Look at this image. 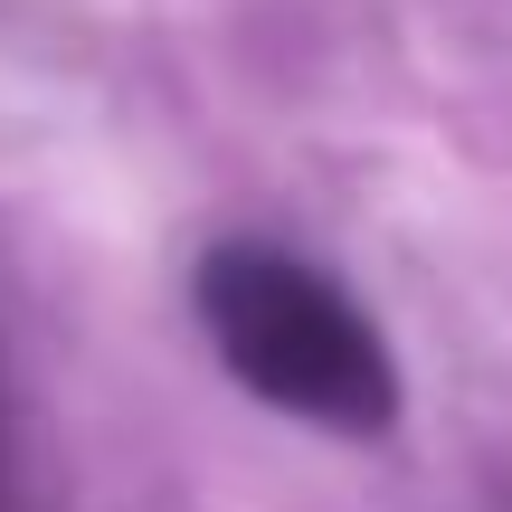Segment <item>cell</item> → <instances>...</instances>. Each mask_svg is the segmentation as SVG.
Masks as SVG:
<instances>
[{
  "instance_id": "obj_1",
  "label": "cell",
  "mask_w": 512,
  "mask_h": 512,
  "mask_svg": "<svg viewBox=\"0 0 512 512\" xmlns=\"http://www.w3.org/2000/svg\"><path fill=\"white\" fill-rule=\"evenodd\" d=\"M190 304H200L209 351L266 408H285L304 427H332V437H380L399 418V370H389L380 323L313 256L266 247V238H228L200 256Z\"/></svg>"
},
{
  "instance_id": "obj_2",
  "label": "cell",
  "mask_w": 512,
  "mask_h": 512,
  "mask_svg": "<svg viewBox=\"0 0 512 512\" xmlns=\"http://www.w3.org/2000/svg\"><path fill=\"white\" fill-rule=\"evenodd\" d=\"M0 494H10V389H0Z\"/></svg>"
}]
</instances>
